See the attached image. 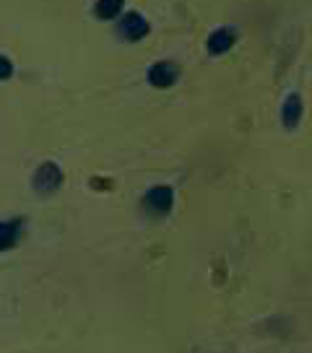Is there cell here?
Returning a JSON list of instances; mask_svg holds the SVG:
<instances>
[{"label": "cell", "instance_id": "7a4b0ae2", "mask_svg": "<svg viewBox=\"0 0 312 353\" xmlns=\"http://www.w3.org/2000/svg\"><path fill=\"white\" fill-rule=\"evenodd\" d=\"M32 182H34V190H37V192L50 195V192H55V190L60 188V182H63V172H60V166L57 164L45 161V164L34 172Z\"/></svg>", "mask_w": 312, "mask_h": 353}, {"label": "cell", "instance_id": "277c9868", "mask_svg": "<svg viewBox=\"0 0 312 353\" xmlns=\"http://www.w3.org/2000/svg\"><path fill=\"white\" fill-rule=\"evenodd\" d=\"M302 114H304V101H302L300 94H289L284 104H281V122L286 130H297L302 122Z\"/></svg>", "mask_w": 312, "mask_h": 353}, {"label": "cell", "instance_id": "8992f818", "mask_svg": "<svg viewBox=\"0 0 312 353\" xmlns=\"http://www.w3.org/2000/svg\"><path fill=\"white\" fill-rule=\"evenodd\" d=\"M177 76H179L177 65L169 63V60H162V63L151 65V70H148V81H151V86H156V88H169L177 81Z\"/></svg>", "mask_w": 312, "mask_h": 353}, {"label": "cell", "instance_id": "5b68a950", "mask_svg": "<svg viewBox=\"0 0 312 353\" xmlns=\"http://www.w3.org/2000/svg\"><path fill=\"white\" fill-rule=\"evenodd\" d=\"M234 42H237V32H234L232 26H222V29L211 32V37L206 39V50L211 55H224V52L232 50Z\"/></svg>", "mask_w": 312, "mask_h": 353}, {"label": "cell", "instance_id": "3957f363", "mask_svg": "<svg viewBox=\"0 0 312 353\" xmlns=\"http://www.w3.org/2000/svg\"><path fill=\"white\" fill-rule=\"evenodd\" d=\"M117 34L128 39V42H135V39H144L146 34H148V21H146L141 13H125L123 21L117 23Z\"/></svg>", "mask_w": 312, "mask_h": 353}, {"label": "cell", "instance_id": "6da1fadb", "mask_svg": "<svg viewBox=\"0 0 312 353\" xmlns=\"http://www.w3.org/2000/svg\"><path fill=\"white\" fill-rule=\"evenodd\" d=\"M172 205H175V192H172V188H167V185H156V188H151L146 192L144 210L148 216L162 219V216H167L169 210H172Z\"/></svg>", "mask_w": 312, "mask_h": 353}, {"label": "cell", "instance_id": "52a82bcc", "mask_svg": "<svg viewBox=\"0 0 312 353\" xmlns=\"http://www.w3.org/2000/svg\"><path fill=\"white\" fill-rule=\"evenodd\" d=\"M21 232H23V219L0 221V252L11 250L13 244L21 239Z\"/></svg>", "mask_w": 312, "mask_h": 353}, {"label": "cell", "instance_id": "9c48e42d", "mask_svg": "<svg viewBox=\"0 0 312 353\" xmlns=\"http://www.w3.org/2000/svg\"><path fill=\"white\" fill-rule=\"evenodd\" d=\"M11 76H13V63L6 55H0V81H6V78Z\"/></svg>", "mask_w": 312, "mask_h": 353}, {"label": "cell", "instance_id": "ba28073f", "mask_svg": "<svg viewBox=\"0 0 312 353\" xmlns=\"http://www.w3.org/2000/svg\"><path fill=\"white\" fill-rule=\"evenodd\" d=\"M120 11H123V0H97V6H94V13L99 19H115V16H120Z\"/></svg>", "mask_w": 312, "mask_h": 353}]
</instances>
